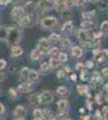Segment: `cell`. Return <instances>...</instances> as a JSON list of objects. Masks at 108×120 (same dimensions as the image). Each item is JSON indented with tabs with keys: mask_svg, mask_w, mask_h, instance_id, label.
<instances>
[{
	"mask_svg": "<svg viewBox=\"0 0 108 120\" xmlns=\"http://www.w3.org/2000/svg\"><path fill=\"white\" fill-rule=\"evenodd\" d=\"M72 28H73V23H72L71 21H68V22H66V23L63 25V31H64V33H70L71 30H72Z\"/></svg>",
	"mask_w": 108,
	"mask_h": 120,
	"instance_id": "44dd1931",
	"label": "cell"
},
{
	"mask_svg": "<svg viewBox=\"0 0 108 120\" xmlns=\"http://www.w3.org/2000/svg\"><path fill=\"white\" fill-rule=\"evenodd\" d=\"M21 24H22L23 26L30 28V26H33L34 21H33V18H31L30 16H24V17H22V18H21Z\"/></svg>",
	"mask_w": 108,
	"mask_h": 120,
	"instance_id": "4fadbf2b",
	"label": "cell"
},
{
	"mask_svg": "<svg viewBox=\"0 0 108 120\" xmlns=\"http://www.w3.org/2000/svg\"><path fill=\"white\" fill-rule=\"evenodd\" d=\"M76 68H78V70H79V68H82V64H78V65H77V67H76Z\"/></svg>",
	"mask_w": 108,
	"mask_h": 120,
	"instance_id": "f5cc1de1",
	"label": "cell"
},
{
	"mask_svg": "<svg viewBox=\"0 0 108 120\" xmlns=\"http://www.w3.org/2000/svg\"><path fill=\"white\" fill-rule=\"evenodd\" d=\"M28 79H29V82H31V83L38 82V79H40V76H38V72H37V71H35V70H29Z\"/></svg>",
	"mask_w": 108,
	"mask_h": 120,
	"instance_id": "7c38bea8",
	"label": "cell"
},
{
	"mask_svg": "<svg viewBox=\"0 0 108 120\" xmlns=\"http://www.w3.org/2000/svg\"><path fill=\"white\" fill-rule=\"evenodd\" d=\"M21 40V30L18 28H11L7 33V42L10 46H16Z\"/></svg>",
	"mask_w": 108,
	"mask_h": 120,
	"instance_id": "6da1fadb",
	"label": "cell"
},
{
	"mask_svg": "<svg viewBox=\"0 0 108 120\" xmlns=\"http://www.w3.org/2000/svg\"><path fill=\"white\" fill-rule=\"evenodd\" d=\"M48 120H56V119H55V118H53V116H52V118H49V119H48Z\"/></svg>",
	"mask_w": 108,
	"mask_h": 120,
	"instance_id": "9f6ffc18",
	"label": "cell"
},
{
	"mask_svg": "<svg viewBox=\"0 0 108 120\" xmlns=\"http://www.w3.org/2000/svg\"><path fill=\"white\" fill-rule=\"evenodd\" d=\"M54 7L58 12H64L67 10V6L65 4V0H55L54 1Z\"/></svg>",
	"mask_w": 108,
	"mask_h": 120,
	"instance_id": "8fae6325",
	"label": "cell"
},
{
	"mask_svg": "<svg viewBox=\"0 0 108 120\" xmlns=\"http://www.w3.org/2000/svg\"><path fill=\"white\" fill-rule=\"evenodd\" d=\"M52 7H54V3H52L51 0H40L37 4V12L42 13L46 11H49Z\"/></svg>",
	"mask_w": 108,
	"mask_h": 120,
	"instance_id": "7a4b0ae2",
	"label": "cell"
},
{
	"mask_svg": "<svg viewBox=\"0 0 108 120\" xmlns=\"http://www.w3.org/2000/svg\"><path fill=\"white\" fill-rule=\"evenodd\" d=\"M65 4H66L67 8H70V7H72L76 4V1H74V0H65Z\"/></svg>",
	"mask_w": 108,
	"mask_h": 120,
	"instance_id": "e575fe53",
	"label": "cell"
},
{
	"mask_svg": "<svg viewBox=\"0 0 108 120\" xmlns=\"http://www.w3.org/2000/svg\"><path fill=\"white\" fill-rule=\"evenodd\" d=\"M5 35H6V31H5L4 29H0V38H4Z\"/></svg>",
	"mask_w": 108,
	"mask_h": 120,
	"instance_id": "7bdbcfd3",
	"label": "cell"
},
{
	"mask_svg": "<svg viewBox=\"0 0 108 120\" xmlns=\"http://www.w3.org/2000/svg\"><path fill=\"white\" fill-rule=\"evenodd\" d=\"M33 83L31 82H26V83H22V84H19L18 86V91H21V93H30L31 90H33Z\"/></svg>",
	"mask_w": 108,
	"mask_h": 120,
	"instance_id": "9c48e42d",
	"label": "cell"
},
{
	"mask_svg": "<svg viewBox=\"0 0 108 120\" xmlns=\"http://www.w3.org/2000/svg\"><path fill=\"white\" fill-rule=\"evenodd\" d=\"M85 4V0H76V5L78 6H83Z\"/></svg>",
	"mask_w": 108,
	"mask_h": 120,
	"instance_id": "b9f144b4",
	"label": "cell"
},
{
	"mask_svg": "<svg viewBox=\"0 0 108 120\" xmlns=\"http://www.w3.org/2000/svg\"><path fill=\"white\" fill-rule=\"evenodd\" d=\"M102 100H103V98H102V95H101V94H97V95H96V102L99 103V105L102 103Z\"/></svg>",
	"mask_w": 108,
	"mask_h": 120,
	"instance_id": "d590c367",
	"label": "cell"
},
{
	"mask_svg": "<svg viewBox=\"0 0 108 120\" xmlns=\"http://www.w3.org/2000/svg\"><path fill=\"white\" fill-rule=\"evenodd\" d=\"M94 15H95V12H94V11L83 12V13H82V17H83V19H86V21H90V18H91V17H94Z\"/></svg>",
	"mask_w": 108,
	"mask_h": 120,
	"instance_id": "484cf974",
	"label": "cell"
},
{
	"mask_svg": "<svg viewBox=\"0 0 108 120\" xmlns=\"http://www.w3.org/2000/svg\"><path fill=\"white\" fill-rule=\"evenodd\" d=\"M56 94L60 95V96H64V95L67 94V89H66L65 86H59V88L56 89Z\"/></svg>",
	"mask_w": 108,
	"mask_h": 120,
	"instance_id": "4316f807",
	"label": "cell"
},
{
	"mask_svg": "<svg viewBox=\"0 0 108 120\" xmlns=\"http://www.w3.org/2000/svg\"><path fill=\"white\" fill-rule=\"evenodd\" d=\"M29 103L33 105V106H38L41 103V100H40V95H31L29 96Z\"/></svg>",
	"mask_w": 108,
	"mask_h": 120,
	"instance_id": "9a60e30c",
	"label": "cell"
},
{
	"mask_svg": "<svg viewBox=\"0 0 108 120\" xmlns=\"http://www.w3.org/2000/svg\"><path fill=\"white\" fill-rule=\"evenodd\" d=\"M40 100H41V103H45V105L53 102V100H54L53 93L49 91V90H45V91H42L40 94Z\"/></svg>",
	"mask_w": 108,
	"mask_h": 120,
	"instance_id": "277c9868",
	"label": "cell"
},
{
	"mask_svg": "<svg viewBox=\"0 0 108 120\" xmlns=\"http://www.w3.org/2000/svg\"><path fill=\"white\" fill-rule=\"evenodd\" d=\"M11 54H12V56H19V55H22L23 54V49L21 48V47H12V49H11Z\"/></svg>",
	"mask_w": 108,
	"mask_h": 120,
	"instance_id": "ffe728a7",
	"label": "cell"
},
{
	"mask_svg": "<svg viewBox=\"0 0 108 120\" xmlns=\"http://www.w3.org/2000/svg\"><path fill=\"white\" fill-rule=\"evenodd\" d=\"M102 112H103L102 115H106V116H107V115H108V107H103V108H102Z\"/></svg>",
	"mask_w": 108,
	"mask_h": 120,
	"instance_id": "ee69618b",
	"label": "cell"
},
{
	"mask_svg": "<svg viewBox=\"0 0 108 120\" xmlns=\"http://www.w3.org/2000/svg\"><path fill=\"white\" fill-rule=\"evenodd\" d=\"M24 11H25V13H28V15H31V13L35 11V4H34L33 1H28V3L25 4V6H24Z\"/></svg>",
	"mask_w": 108,
	"mask_h": 120,
	"instance_id": "2e32d148",
	"label": "cell"
},
{
	"mask_svg": "<svg viewBox=\"0 0 108 120\" xmlns=\"http://www.w3.org/2000/svg\"><path fill=\"white\" fill-rule=\"evenodd\" d=\"M71 79H72V81H76V76L72 75V76H71Z\"/></svg>",
	"mask_w": 108,
	"mask_h": 120,
	"instance_id": "db71d44e",
	"label": "cell"
},
{
	"mask_svg": "<svg viewBox=\"0 0 108 120\" xmlns=\"http://www.w3.org/2000/svg\"><path fill=\"white\" fill-rule=\"evenodd\" d=\"M48 70H49V64L48 63H42L41 64V71L42 72H47Z\"/></svg>",
	"mask_w": 108,
	"mask_h": 120,
	"instance_id": "4dcf8cb0",
	"label": "cell"
},
{
	"mask_svg": "<svg viewBox=\"0 0 108 120\" xmlns=\"http://www.w3.org/2000/svg\"><path fill=\"white\" fill-rule=\"evenodd\" d=\"M58 58H59V60H60L61 63H64V61H66V60H67V55L65 53H59Z\"/></svg>",
	"mask_w": 108,
	"mask_h": 120,
	"instance_id": "836d02e7",
	"label": "cell"
},
{
	"mask_svg": "<svg viewBox=\"0 0 108 120\" xmlns=\"http://www.w3.org/2000/svg\"><path fill=\"white\" fill-rule=\"evenodd\" d=\"M23 11L24 10L22 7H15L11 12V17L15 18V19H18V18H22L23 17Z\"/></svg>",
	"mask_w": 108,
	"mask_h": 120,
	"instance_id": "5bb4252c",
	"label": "cell"
},
{
	"mask_svg": "<svg viewBox=\"0 0 108 120\" xmlns=\"http://www.w3.org/2000/svg\"><path fill=\"white\" fill-rule=\"evenodd\" d=\"M37 49L41 53H48L49 52V41L46 38H41L37 43Z\"/></svg>",
	"mask_w": 108,
	"mask_h": 120,
	"instance_id": "8992f818",
	"label": "cell"
},
{
	"mask_svg": "<svg viewBox=\"0 0 108 120\" xmlns=\"http://www.w3.org/2000/svg\"><path fill=\"white\" fill-rule=\"evenodd\" d=\"M49 38H51L52 42H58V41H60V36L56 35V34H52Z\"/></svg>",
	"mask_w": 108,
	"mask_h": 120,
	"instance_id": "d6a6232c",
	"label": "cell"
},
{
	"mask_svg": "<svg viewBox=\"0 0 108 120\" xmlns=\"http://www.w3.org/2000/svg\"><path fill=\"white\" fill-rule=\"evenodd\" d=\"M63 46L64 47H70L71 46V43H70V41H68V40H63Z\"/></svg>",
	"mask_w": 108,
	"mask_h": 120,
	"instance_id": "ab89813d",
	"label": "cell"
},
{
	"mask_svg": "<svg viewBox=\"0 0 108 120\" xmlns=\"http://www.w3.org/2000/svg\"><path fill=\"white\" fill-rule=\"evenodd\" d=\"M13 1H17V3H19V1H22V0H13Z\"/></svg>",
	"mask_w": 108,
	"mask_h": 120,
	"instance_id": "680465c9",
	"label": "cell"
},
{
	"mask_svg": "<svg viewBox=\"0 0 108 120\" xmlns=\"http://www.w3.org/2000/svg\"><path fill=\"white\" fill-rule=\"evenodd\" d=\"M86 66H88V67H91V66H93V63H91V61H88V63H86Z\"/></svg>",
	"mask_w": 108,
	"mask_h": 120,
	"instance_id": "f907efd6",
	"label": "cell"
},
{
	"mask_svg": "<svg viewBox=\"0 0 108 120\" xmlns=\"http://www.w3.org/2000/svg\"><path fill=\"white\" fill-rule=\"evenodd\" d=\"M10 1H11V0H0V4L1 5H7Z\"/></svg>",
	"mask_w": 108,
	"mask_h": 120,
	"instance_id": "bcb514c9",
	"label": "cell"
},
{
	"mask_svg": "<svg viewBox=\"0 0 108 120\" xmlns=\"http://www.w3.org/2000/svg\"><path fill=\"white\" fill-rule=\"evenodd\" d=\"M79 40H81V42L83 43V46H89V43L93 42L94 36H91L86 30H81L79 31Z\"/></svg>",
	"mask_w": 108,
	"mask_h": 120,
	"instance_id": "3957f363",
	"label": "cell"
},
{
	"mask_svg": "<svg viewBox=\"0 0 108 120\" xmlns=\"http://www.w3.org/2000/svg\"><path fill=\"white\" fill-rule=\"evenodd\" d=\"M4 113H5V106L0 102V116L4 115Z\"/></svg>",
	"mask_w": 108,
	"mask_h": 120,
	"instance_id": "74e56055",
	"label": "cell"
},
{
	"mask_svg": "<svg viewBox=\"0 0 108 120\" xmlns=\"http://www.w3.org/2000/svg\"><path fill=\"white\" fill-rule=\"evenodd\" d=\"M100 120H104V119H100Z\"/></svg>",
	"mask_w": 108,
	"mask_h": 120,
	"instance_id": "94428289",
	"label": "cell"
},
{
	"mask_svg": "<svg viewBox=\"0 0 108 120\" xmlns=\"http://www.w3.org/2000/svg\"><path fill=\"white\" fill-rule=\"evenodd\" d=\"M28 75H29V70L26 67L22 68V71H21V77L22 78H28Z\"/></svg>",
	"mask_w": 108,
	"mask_h": 120,
	"instance_id": "1f68e13d",
	"label": "cell"
},
{
	"mask_svg": "<svg viewBox=\"0 0 108 120\" xmlns=\"http://www.w3.org/2000/svg\"><path fill=\"white\" fill-rule=\"evenodd\" d=\"M3 120H6V119H3Z\"/></svg>",
	"mask_w": 108,
	"mask_h": 120,
	"instance_id": "6125c7cd",
	"label": "cell"
},
{
	"mask_svg": "<svg viewBox=\"0 0 108 120\" xmlns=\"http://www.w3.org/2000/svg\"><path fill=\"white\" fill-rule=\"evenodd\" d=\"M65 120H72V119H65Z\"/></svg>",
	"mask_w": 108,
	"mask_h": 120,
	"instance_id": "91938a15",
	"label": "cell"
},
{
	"mask_svg": "<svg viewBox=\"0 0 108 120\" xmlns=\"http://www.w3.org/2000/svg\"><path fill=\"white\" fill-rule=\"evenodd\" d=\"M33 120H43V113L41 109L35 108L33 112Z\"/></svg>",
	"mask_w": 108,
	"mask_h": 120,
	"instance_id": "e0dca14e",
	"label": "cell"
},
{
	"mask_svg": "<svg viewBox=\"0 0 108 120\" xmlns=\"http://www.w3.org/2000/svg\"><path fill=\"white\" fill-rule=\"evenodd\" d=\"M89 1H93V3H97L99 0H89Z\"/></svg>",
	"mask_w": 108,
	"mask_h": 120,
	"instance_id": "11a10c76",
	"label": "cell"
},
{
	"mask_svg": "<svg viewBox=\"0 0 108 120\" xmlns=\"http://www.w3.org/2000/svg\"><path fill=\"white\" fill-rule=\"evenodd\" d=\"M4 77H5L4 73H3V72H0V82H3V81H4Z\"/></svg>",
	"mask_w": 108,
	"mask_h": 120,
	"instance_id": "c3c4849f",
	"label": "cell"
},
{
	"mask_svg": "<svg viewBox=\"0 0 108 120\" xmlns=\"http://www.w3.org/2000/svg\"><path fill=\"white\" fill-rule=\"evenodd\" d=\"M101 33L108 34V22H103L101 24Z\"/></svg>",
	"mask_w": 108,
	"mask_h": 120,
	"instance_id": "f1b7e54d",
	"label": "cell"
},
{
	"mask_svg": "<svg viewBox=\"0 0 108 120\" xmlns=\"http://www.w3.org/2000/svg\"><path fill=\"white\" fill-rule=\"evenodd\" d=\"M81 120H90V118L88 116V115H84V116L82 115V116H81Z\"/></svg>",
	"mask_w": 108,
	"mask_h": 120,
	"instance_id": "7dc6e473",
	"label": "cell"
},
{
	"mask_svg": "<svg viewBox=\"0 0 108 120\" xmlns=\"http://www.w3.org/2000/svg\"><path fill=\"white\" fill-rule=\"evenodd\" d=\"M8 95H10V98L11 100H16L17 98V91H16V89L11 88L8 90Z\"/></svg>",
	"mask_w": 108,
	"mask_h": 120,
	"instance_id": "83f0119b",
	"label": "cell"
},
{
	"mask_svg": "<svg viewBox=\"0 0 108 120\" xmlns=\"http://www.w3.org/2000/svg\"><path fill=\"white\" fill-rule=\"evenodd\" d=\"M60 64H61V61L59 60V58H51V61H49L51 67H58Z\"/></svg>",
	"mask_w": 108,
	"mask_h": 120,
	"instance_id": "cb8c5ba5",
	"label": "cell"
},
{
	"mask_svg": "<svg viewBox=\"0 0 108 120\" xmlns=\"http://www.w3.org/2000/svg\"><path fill=\"white\" fill-rule=\"evenodd\" d=\"M41 52L38 51V49H34V51L31 52V59L33 60H38L40 59V56H41Z\"/></svg>",
	"mask_w": 108,
	"mask_h": 120,
	"instance_id": "d4e9b609",
	"label": "cell"
},
{
	"mask_svg": "<svg viewBox=\"0 0 108 120\" xmlns=\"http://www.w3.org/2000/svg\"><path fill=\"white\" fill-rule=\"evenodd\" d=\"M42 113H43V119H47V118L49 119V118H52V116H51V115H52V112L49 111V109H47V108L43 109Z\"/></svg>",
	"mask_w": 108,
	"mask_h": 120,
	"instance_id": "f546056e",
	"label": "cell"
},
{
	"mask_svg": "<svg viewBox=\"0 0 108 120\" xmlns=\"http://www.w3.org/2000/svg\"><path fill=\"white\" fill-rule=\"evenodd\" d=\"M66 72H67L66 70H65V71H59V72H58V77H59V78H64V77L66 76Z\"/></svg>",
	"mask_w": 108,
	"mask_h": 120,
	"instance_id": "8d00e7d4",
	"label": "cell"
},
{
	"mask_svg": "<svg viewBox=\"0 0 108 120\" xmlns=\"http://www.w3.org/2000/svg\"><path fill=\"white\" fill-rule=\"evenodd\" d=\"M81 26H82V30H90V29L94 28V23L91 21H86V19H84V21L82 22V24H81Z\"/></svg>",
	"mask_w": 108,
	"mask_h": 120,
	"instance_id": "ac0fdd59",
	"label": "cell"
},
{
	"mask_svg": "<svg viewBox=\"0 0 108 120\" xmlns=\"http://www.w3.org/2000/svg\"><path fill=\"white\" fill-rule=\"evenodd\" d=\"M4 67H6V61L3 59H0V70H3Z\"/></svg>",
	"mask_w": 108,
	"mask_h": 120,
	"instance_id": "60d3db41",
	"label": "cell"
},
{
	"mask_svg": "<svg viewBox=\"0 0 108 120\" xmlns=\"http://www.w3.org/2000/svg\"><path fill=\"white\" fill-rule=\"evenodd\" d=\"M77 90H78V93H79L81 95L90 96L89 93H88V86H86V85H78V86H77Z\"/></svg>",
	"mask_w": 108,
	"mask_h": 120,
	"instance_id": "7402d4cb",
	"label": "cell"
},
{
	"mask_svg": "<svg viewBox=\"0 0 108 120\" xmlns=\"http://www.w3.org/2000/svg\"><path fill=\"white\" fill-rule=\"evenodd\" d=\"M13 120H25V119L24 118H15Z\"/></svg>",
	"mask_w": 108,
	"mask_h": 120,
	"instance_id": "816d5d0a",
	"label": "cell"
},
{
	"mask_svg": "<svg viewBox=\"0 0 108 120\" xmlns=\"http://www.w3.org/2000/svg\"><path fill=\"white\" fill-rule=\"evenodd\" d=\"M56 106H58V112L60 113V114L66 113L67 109H68V102L66 101V100H60Z\"/></svg>",
	"mask_w": 108,
	"mask_h": 120,
	"instance_id": "30bf717a",
	"label": "cell"
},
{
	"mask_svg": "<svg viewBox=\"0 0 108 120\" xmlns=\"http://www.w3.org/2000/svg\"><path fill=\"white\" fill-rule=\"evenodd\" d=\"M56 23H58L56 18H54V17H46V18L42 19V22H41L43 29H52V28H54L56 25Z\"/></svg>",
	"mask_w": 108,
	"mask_h": 120,
	"instance_id": "5b68a950",
	"label": "cell"
},
{
	"mask_svg": "<svg viewBox=\"0 0 108 120\" xmlns=\"http://www.w3.org/2000/svg\"><path fill=\"white\" fill-rule=\"evenodd\" d=\"M94 55H95L97 61H103V60H106V58L108 56V51H106V49H103V51L95 49V51H94Z\"/></svg>",
	"mask_w": 108,
	"mask_h": 120,
	"instance_id": "ba28073f",
	"label": "cell"
},
{
	"mask_svg": "<svg viewBox=\"0 0 108 120\" xmlns=\"http://www.w3.org/2000/svg\"><path fill=\"white\" fill-rule=\"evenodd\" d=\"M82 54H83L82 48H79V47H73V48H72V55H73V56L79 58V56H82Z\"/></svg>",
	"mask_w": 108,
	"mask_h": 120,
	"instance_id": "603a6c76",
	"label": "cell"
},
{
	"mask_svg": "<svg viewBox=\"0 0 108 120\" xmlns=\"http://www.w3.org/2000/svg\"><path fill=\"white\" fill-rule=\"evenodd\" d=\"M102 76H104V77H107V76H108V67L102 70Z\"/></svg>",
	"mask_w": 108,
	"mask_h": 120,
	"instance_id": "f6af8a7d",
	"label": "cell"
},
{
	"mask_svg": "<svg viewBox=\"0 0 108 120\" xmlns=\"http://www.w3.org/2000/svg\"><path fill=\"white\" fill-rule=\"evenodd\" d=\"M81 79H82V81H86V79H88L85 71H82V72H81Z\"/></svg>",
	"mask_w": 108,
	"mask_h": 120,
	"instance_id": "f35d334b",
	"label": "cell"
},
{
	"mask_svg": "<svg viewBox=\"0 0 108 120\" xmlns=\"http://www.w3.org/2000/svg\"><path fill=\"white\" fill-rule=\"evenodd\" d=\"M86 106H88V109H91V103H90V101H86Z\"/></svg>",
	"mask_w": 108,
	"mask_h": 120,
	"instance_id": "681fc988",
	"label": "cell"
},
{
	"mask_svg": "<svg viewBox=\"0 0 108 120\" xmlns=\"http://www.w3.org/2000/svg\"><path fill=\"white\" fill-rule=\"evenodd\" d=\"M100 83H101V77H100V75L97 73V72H95L94 73V77L91 78V84L94 86H97Z\"/></svg>",
	"mask_w": 108,
	"mask_h": 120,
	"instance_id": "d6986e66",
	"label": "cell"
},
{
	"mask_svg": "<svg viewBox=\"0 0 108 120\" xmlns=\"http://www.w3.org/2000/svg\"><path fill=\"white\" fill-rule=\"evenodd\" d=\"M26 113H28V109H26L24 106H22V105L17 106V107L13 109V115H15V118H24V116L26 115Z\"/></svg>",
	"mask_w": 108,
	"mask_h": 120,
	"instance_id": "52a82bcc",
	"label": "cell"
},
{
	"mask_svg": "<svg viewBox=\"0 0 108 120\" xmlns=\"http://www.w3.org/2000/svg\"><path fill=\"white\" fill-rule=\"evenodd\" d=\"M106 90H107V91H108V84H106Z\"/></svg>",
	"mask_w": 108,
	"mask_h": 120,
	"instance_id": "6f0895ef",
	"label": "cell"
}]
</instances>
